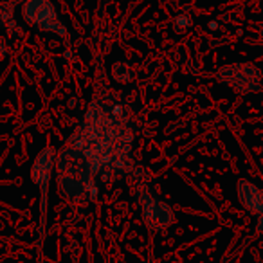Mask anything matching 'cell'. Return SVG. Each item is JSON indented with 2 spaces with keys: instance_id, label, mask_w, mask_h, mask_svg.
<instances>
[{
  "instance_id": "obj_1",
  "label": "cell",
  "mask_w": 263,
  "mask_h": 263,
  "mask_svg": "<svg viewBox=\"0 0 263 263\" xmlns=\"http://www.w3.org/2000/svg\"><path fill=\"white\" fill-rule=\"evenodd\" d=\"M69 144L85 155L94 175L105 173V180H110L112 173L132 164L134 130L126 110L112 99H94Z\"/></svg>"
},
{
  "instance_id": "obj_2",
  "label": "cell",
  "mask_w": 263,
  "mask_h": 263,
  "mask_svg": "<svg viewBox=\"0 0 263 263\" xmlns=\"http://www.w3.org/2000/svg\"><path fill=\"white\" fill-rule=\"evenodd\" d=\"M58 186L69 200H87L94 198L98 190L94 184V173L90 164L78 148L67 144L60 155H56Z\"/></svg>"
},
{
  "instance_id": "obj_3",
  "label": "cell",
  "mask_w": 263,
  "mask_h": 263,
  "mask_svg": "<svg viewBox=\"0 0 263 263\" xmlns=\"http://www.w3.org/2000/svg\"><path fill=\"white\" fill-rule=\"evenodd\" d=\"M220 81L227 87L234 88L236 92L241 94H249V92H258L263 87V76L261 70L256 65L247 62L233 63V65H226L218 70L216 74Z\"/></svg>"
},
{
  "instance_id": "obj_4",
  "label": "cell",
  "mask_w": 263,
  "mask_h": 263,
  "mask_svg": "<svg viewBox=\"0 0 263 263\" xmlns=\"http://www.w3.org/2000/svg\"><path fill=\"white\" fill-rule=\"evenodd\" d=\"M22 13L27 24H33L44 33H54L60 34V36L67 34L65 24L60 20L51 0H26Z\"/></svg>"
},
{
  "instance_id": "obj_5",
  "label": "cell",
  "mask_w": 263,
  "mask_h": 263,
  "mask_svg": "<svg viewBox=\"0 0 263 263\" xmlns=\"http://www.w3.org/2000/svg\"><path fill=\"white\" fill-rule=\"evenodd\" d=\"M139 204L143 209V220L150 229L162 231L175 222V215H173L172 208L161 198L152 195L146 186L139 190Z\"/></svg>"
},
{
  "instance_id": "obj_6",
  "label": "cell",
  "mask_w": 263,
  "mask_h": 263,
  "mask_svg": "<svg viewBox=\"0 0 263 263\" xmlns=\"http://www.w3.org/2000/svg\"><path fill=\"white\" fill-rule=\"evenodd\" d=\"M56 150L52 146H47L38 154L34 159L33 168H31V180L40 187L42 193V218H45V208H47V191L51 182L52 170L56 166Z\"/></svg>"
},
{
  "instance_id": "obj_7",
  "label": "cell",
  "mask_w": 263,
  "mask_h": 263,
  "mask_svg": "<svg viewBox=\"0 0 263 263\" xmlns=\"http://www.w3.org/2000/svg\"><path fill=\"white\" fill-rule=\"evenodd\" d=\"M238 198H240L243 209H247L252 215L263 213V193L254 182L247 179H241L238 182Z\"/></svg>"
},
{
  "instance_id": "obj_8",
  "label": "cell",
  "mask_w": 263,
  "mask_h": 263,
  "mask_svg": "<svg viewBox=\"0 0 263 263\" xmlns=\"http://www.w3.org/2000/svg\"><path fill=\"white\" fill-rule=\"evenodd\" d=\"M110 74H112L114 81H119V83H128V81H132V78H134L132 65L128 62H116L112 65Z\"/></svg>"
},
{
  "instance_id": "obj_9",
  "label": "cell",
  "mask_w": 263,
  "mask_h": 263,
  "mask_svg": "<svg viewBox=\"0 0 263 263\" xmlns=\"http://www.w3.org/2000/svg\"><path fill=\"white\" fill-rule=\"evenodd\" d=\"M8 26L15 27V22H13V4L11 2H2L0 4V26Z\"/></svg>"
},
{
  "instance_id": "obj_10",
  "label": "cell",
  "mask_w": 263,
  "mask_h": 263,
  "mask_svg": "<svg viewBox=\"0 0 263 263\" xmlns=\"http://www.w3.org/2000/svg\"><path fill=\"white\" fill-rule=\"evenodd\" d=\"M173 24H175V27H177V31L179 33H182L184 29H187V27H191V18L187 15H184V13H180V15H177L175 16V20H173Z\"/></svg>"
},
{
  "instance_id": "obj_11",
  "label": "cell",
  "mask_w": 263,
  "mask_h": 263,
  "mask_svg": "<svg viewBox=\"0 0 263 263\" xmlns=\"http://www.w3.org/2000/svg\"><path fill=\"white\" fill-rule=\"evenodd\" d=\"M6 56H8V47H6L4 42L0 40V62H2V60H4Z\"/></svg>"
},
{
  "instance_id": "obj_12",
  "label": "cell",
  "mask_w": 263,
  "mask_h": 263,
  "mask_svg": "<svg viewBox=\"0 0 263 263\" xmlns=\"http://www.w3.org/2000/svg\"><path fill=\"white\" fill-rule=\"evenodd\" d=\"M256 229H258V233H263V213L258 215V226H256Z\"/></svg>"
},
{
  "instance_id": "obj_13",
  "label": "cell",
  "mask_w": 263,
  "mask_h": 263,
  "mask_svg": "<svg viewBox=\"0 0 263 263\" xmlns=\"http://www.w3.org/2000/svg\"><path fill=\"white\" fill-rule=\"evenodd\" d=\"M259 34H261V40H263V24L259 26Z\"/></svg>"
}]
</instances>
